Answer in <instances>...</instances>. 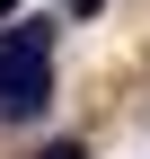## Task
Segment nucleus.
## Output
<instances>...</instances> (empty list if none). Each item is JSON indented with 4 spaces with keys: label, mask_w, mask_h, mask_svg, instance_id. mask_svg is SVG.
Wrapping results in <instances>:
<instances>
[{
    "label": "nucleus",
    "mask_w": 150,
    "mask_h": 159,
    "mask_svg": "<svg viewBox=\"0 0 150 159\" xmlns=\"http://www.w3.org/2000/svg\"><path fill=\"white\" fill-rule=\"evenodd\" d=\"M53 97V27H0V124H27Z\"/></svg>",
    "instance_id": "f257e3e1"
},
{
    "label": "nucleus",
    "mask_w": 150,
    "mask_h": 159,
    "mask_svg": "<svg viewBox=\"0 0 150 159\" xmlns=\"http://www.w3.org/2000/svg\"><path fill=\"white\" fill-rule=\"evenodd\" d=\"M106 9V0H62V18H97Z\"/></svg>",
    "instance_id": "f03ea898"
},
{
    "label": "nucleus",
    "mask_w": 150,
    "mask_h": 159,
    "mask_svg": "<svg viewBox=\"0 0 150 159\" xmlns=\"http://www.w3.org/2000/svg\"><path fill=\"white\" fill-rule=\"evenodd\" d=\"M35 159H80V142H53V150H35Z\"/></svg>",
    "instance_id": "7ed1b4c3"
},
{
    "label": "nucleus",
    "mask_w": 150,
    "mask_h": 159,
    "mask_svg": "<svg viewBox=\"0 0 150 159\" xmlns=\"http://www.w3.org/2000/svg\"><path fill=\"white\" fill-rule=\"evenodd\" d=\"M9 9H18V0H0V18H9Z\"/></svg>",
    "instance_id": "20e7f679"
}]
</instances>
